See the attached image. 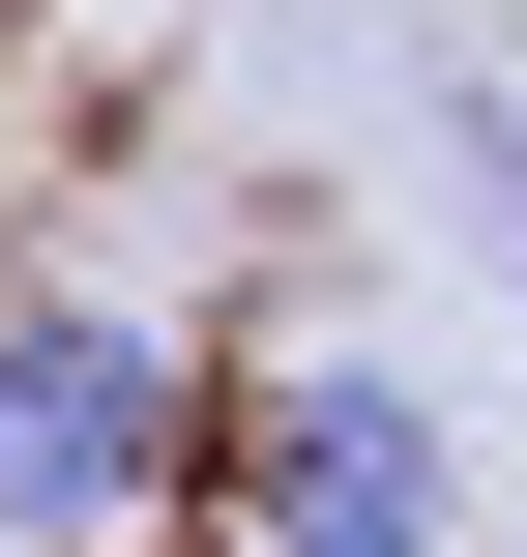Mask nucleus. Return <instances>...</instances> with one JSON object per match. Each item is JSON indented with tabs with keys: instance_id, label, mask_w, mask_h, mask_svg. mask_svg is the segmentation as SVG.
Masks as SVG:
<instances>
[{
	"instance_id": "f257e3e1",
	"label": "nucleus",
	"mask_w": 527,
	"mask_h": 557,
	"mask_svg": "<svg viewBox=\"0 0 527 557\" xmlns=\"http://www.w3.org/2000/svg\"><path fill=\"white\" fill-rule=\"evenodd\" d=\"M176 499V352L117 294H0V557H117Z\"/></svg>"
},
{
	"instance_id": "f03ea898",
	"label": "nucleus",
	"mask_w": 527,
	"mask_h": 557,
	"mask_svg": "<svg viewBox=\"0 0 527 557\" xmlns=\"http://www.w3.org/2000/svg\"><path fill=\"white\" fill-rule=\"evenodd\" d=\"M235 529H264V557H469L440 382H411V352H293V382L235 411Z\"/></svg>"
},
{
	"instance_id": "7ed1b4c3",
	"label": "nucleus",
	"mask_w": 527,
	"mask_h": 557,
	"mask_svg": "<svg viewBox=\"0 0 527 557\" xmlns=\"http://www.w3.org/2000/svg\"><path fill=\"white\" fill-rule=\"evenodd\" d=\"M411 147H440V206L527 264V88H499V59H440V88H411Z\"/></svg>"
}]
</instances>
